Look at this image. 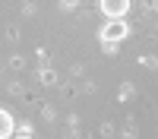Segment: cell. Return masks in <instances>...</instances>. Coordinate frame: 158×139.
<instances>
[{"instance_id":"6da1fadb","label":"cell","mask_w":158,"mask_h":139,"mask_svg":"<svg viewBox=\"0 0 158 139\" xmlns=\"http://www.w3.org/2000/svg\"><path fill=\"white\" fill-rule=\"evenodd\" d=\"M127 6H130V0H101V10L108 16H123Z\"/></svg>"},{"instance_id":"7a4b0ae2","label":"cell","mask_w":158,"mask_h":139,"mask_svg":"<svg viewBox=\"0 0 158 139\" xmlns=\"http://www.w3.org/2000/svg\"><path fill=\"white\" fill-rule=\"evenodd\" d=\"M123 32H127V29H123L120 22H114V25H104V38H123Z\"/></svg>"},{"instance_id":"277c9868","label":"cell","mask_w":158,"mask_h":139,"mask_svg":"<svg viewBox=\"0 0 158 139\" xmlns=\"http://www.w3.org/2000/svg\"><path fill=\"white\" fill-rule=\"evenodd\" d=\"M76 3L79 0H63V10H76Z\"/></svg>"},{"instance_id":"3957f363","label":"cell","mask_w":158,"mask_h":139,"mask_svg":"<svg viewBox=\"0 0 158 139\" xmlns=\"http://www.w3.org/2000/svg\"><path fill=\"white\" fill-rule=\"evenodd\" d=\"M38 76H41V82H44V85H57V73H54V70L41 67V73H38Z\"/></svg>"}]
</instances>
